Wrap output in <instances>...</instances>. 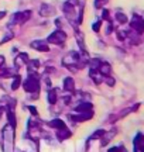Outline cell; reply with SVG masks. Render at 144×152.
Here are the masks:
<instances>
[{
	"mask_svg": "<svg viewBox=\"0 0 144 152\" xmlns=\"http://www.w3.org/2000/svg\"><path fill=\"white\" fill-rule=\"evenodd\" d=\"M21 85H23V89H24L27 93H34V94H37V93L40 92V82H38V77H37L35 73L28 76Z\"/></svg>",
	"mask_w": 144,
	"mask_h": 152,
	"instance_id": "obj_1",
	"label": "cell"
},
{
	"mask_svg": "<svg viewBox=\"0 0 144 152\" xmlns=\"http://www.w3.org/2000/svg\"><path fill=\"white\" fill-rule=\"evenodd\" d=\"M30 17H31V11L30 10H26V11H18V13H14L13 16H11L10 21H9V27H13V26H21L24 23L30 20Z\"/></svg>",
	"mask_w": 144,
	"mask_h": 152,
	"instance_id": "obj_2",
	"label": "cell"
},
{
	"mask_svg": "<svg viewBox=\"0 0 144 152\" xmlns=\"http://www.w3.org/2000/svg\"><path fill=\"white\" fill-rule=\"evenodd\" d=\"M67 41V33L62 30H55L52 34H50V37L47 38L48 44H55V45H61Z\"/></svg>",
	"mask_w": 144,
	"mask_h": 152,
	"instance_id": "obj_3",
	"label": "cell"
},
{
	"mask_svg": "<svg viewBox=\"0 0 144 152\" xmlns=\"http://www.w3.org/2000/svg\"><path fill=\"white\" fill-rule=\"evenodd\" d=\"M3 148H4V152H11V148H13V135H11L10 127L7 125L3 130Z\"/></svg>",
	"mask_w": 144,
	"mask_h": 152,
	"instance_id": "obj_4",
	"label": "cell"
},
{
	"mask_svg": "<svg viewBox=\"0 0 144 152\" xmlns=\"http://www.w3.org/2000/svg\"><path fill=\"white\" fill-rule=\"evenodd\" d=\"M69 120H72L73 123H83V121H88V120L93 118V111H85V113H76V114H71L68 115Z\"/></svg>",
	"mask_w": 144,
	"mask_h": 152,
	"instance_id": "obj_5",
	"label": "cell"
},
{
	"mask_svg": "<svg viewBox=\"0 0 144 152\" xmlns=\"http://www.w3.org/2000/svg\"><path fill=\"white\" fill-rule=\"evenodd\" d=\"M75 6H72L69 1H65L64 3V7H62V10H64V13H65V16H67V18L69 20V21L75 26V18H76V13H75Z\"/></svg>",
	"mask_w": 144,
	"mask_h": 152,
	"instance_id": "obj_6",
	"label": "cell"
},
{
	"mask_svg": "<svg viewBox=\"0 0 144 152\" xmlns=\"http://www.w3.org/2000/svg\"><path fill=\"white\" fill-rule=\"evenodd\" d=\"M130 26H132V28H133L137 34H143L144 33V20L140 16H137V14H134L133 16V20H132V23H130Z\"/></svg>",
	"mask_w": 144,
	"mask_h": 152,
	"instance_id": "obj_7",
	"label": "cell"
},
{
	"mask_svg": "<svg viewBox=\"0 0 144 152\" xmlns=\"http://www.w3.org/2000/svg\"><path fill=\"white\" fill-rule=\"evenodd\" d=\"M30 47L35 51H40V52H48L50 51V47H48V42L44 41V39H35L30 44Z\"/></svg>",
	"mask_w": 144,
	"mask_h": 152,
	"instance_id": "obj_8",
	"label": "cell"
},
{
	"mask_svg": "<svg viewBox=\"0 0 144 152\" xmlns=\"http://www.w3.org/2000/svg\"><path fill=\"white\" fill-rule=\"evenodd\" d=\"M54 14H55V7L54 6L47 4V3L41 4V7H40V16L50 17V16H54Z\"/></svg>",
	"mask_w": 144,
	"mask_h": 152,
	"instance_id": "obj_9",
	"label": "cell"
},
{
	"mask_svg": "<svg viewBox=\"0 0 144 152\" xmlns=\"http://www.w3.org/2000/svg\"><path fill=\"white\" fill-rule=\"evenodd\" d=\"M28 61H30V56H28L26 52H21V54H18L16 56V59H14V66H16L17 69H20L21 66L27 65Z\"/></svg>",
	"mask_w": 144,
	"mask_h": 152,
	"instance_id": "obj_10",
	"label": "cell"
},
{
	"mask_svg": "<svg viewBox=\"0 0 144 152\" xmlns=\"http://www.w3.org/2000/svg\"><path fill=\"white\" fill-rule=\"evenodd\" d=\"M64 90L67 93H73L75 92V80L72 77H65L64 79Z\"/></svg>",
	"mask_w": 144,
	"mask_h": 152,
	"instance_id": "obj_11",
	"label": "cell"
},
{
	"mask_svg": "<svg viewBox=\"0 0 144 152\" xmlns=\"http://www.w3.org/2000/svg\"><path fill=\"white\" fill-rule=\"evenodd\" d=\"M57 140H60V141H65L68 138H71L72 132L68 128H62V130H57Z\"/></svg>",
	"mask_w": 144,
	"mask_h": 152,
	"instance_id": "obj_12",
	"label": "cell"
},
{
	"mask_svg": "<svg viewBox=\"0 0 144 152\" xmlns=\"http://www.w3.org/2000/svg\"><path fill=\"white\" fill-rule=\"evenodd\" d=\"M89 77H90L96 85H99L100 82L103 80V75H102L98 69H90V72H89Z\"/></svg>",
	"mask_w": 144,
	"mask_h": 152,
	"instance_id": "obj_13",
	"label": "cell"
},
{
	"mask_svg": "<svg viewBox=\"0 0 144 152\" xmlns=\"http://www.w3.org/2000/svg\"><path fill=\"white\" fill-rule=\"evenodd\" d=\"M92 103H89V102H82V103H79L75 107V111L76 113H85V111H90L92 110Z\"/></svg>",
	"mask_w": 144,
	"mask_h": 152,
	"instance_id": "obj_14",
	"label": "cell"
},
{
	"mask_svg": "<svg viewBox=\"0 0 144 152\" xmlns=\"http://www.w3.org/2000/svg\"><path fill=\"white\" fill-rule=\"evenodd\" d=\"M38 68H40V62L37 59H30L27 62V71L30 75H33V73H35V72L38 71Z\"/></svg>",
	"mask_w": 144,
	"mask_h": 152,
	"instance_id": "obj_15",
	"label": "cell"
},
{
	"mask_svg": "<svg viewBox=\"0 0 144 152\" xmlns=\"http://www.w3.org/2000/svg\"><path fill=\"white\" fill-rule=\"evenodd\" d=\"M48 125H50L51 128H55V130H62V128H67V124H65L61 118H54L52 121H50V123H48Z\"/></svg>",
	"mask_w": 144,
	"mask_h": 152,
	"instance_id": "obj_16",
	"label": "cell"
},
{
	"mask_svg": "<svg viewBox=\"0 0 144 152\" xmlns=\"http://www.w3.org/2000/svg\"><path fill=\"white\" fill-rule=\"evenodd\" d=\"M98 71H99L100 73H102V75H103V76H105V77H106V76H110L112 66H110V64H107V62H102Z\"/></svg>",
	"mask_w": 144,
	"mask_h": 152,
	"instance_id": "obj_17",
	"label": "cell"
},
{
	"mask_svg": "<svg viewBox=\"0 0 144 152\" xmlns=\"http://www.w3.org/2000/svg\"><path fill=\"white\" fill-rule=\"evenodd\" d=\"M76 42L79 49H81V52H86V47H85V41H83V34L79 30L76 31Z\"/></svg>",
	"mask_w": 144,
	"mask_h": 152,
	"instance_id": "obj_18",
	"label": "cell"
},
{
	"mask_svg": "<svg viewBox=\"0 0 144 152\" xmlns=\"http://www.w3.org/2000/svg\"><path fill=\"white\" fill-rule=\"evenodd\" d=\"M58 100V90L57 89H51L48 92V103L50 104H55Z\"/></svg>",
	"mask_w": 144,
	"mask_h": 152,
	"instance_id": "obj_19",
	"label": "cell"
},
{
	"mask_svg": "<svg viewBox=\"0 0 144 152\" xmlns=\"http://www.w3.org/2000/svg\"><path fill=\"white\" fill-rule=\"evenodd\" d=\"M115 134H116V130L109 131V132H106V131H105L103 138H102V145H106V144H107V142H109L112 138H113V135H115Z\"/></svg>",
	"mask_w": 144,
	"mask_h": 152,
	"instance_id": "obj_20",
	"label": "cell"
},
{
	"mask_svg": "<svg viewBox=\"0 0 144 152\" xmlns=\"http://www.w3.org/2000/svg\"><path fill=\"white\" fill-rule=\"evenodd\" d=\"M16 76V72L13 69H0V77H13Z\"/></svg>",
	"mask_w": 144,
	"mask_h": 152,
	"instance_id": "obj_21",
	"label": "cell"
},
{
	"mask_svg": "<svg viewBox=\"0 0 144 152\" xmlns=\"http://www.w3.org/2000/svg\"><path fill=\"white\" fill-rule=\"evenodd\" d=\"M21 86V77L18 75L14 76V80H13V83H11V90H17L18 87Z\"/></svg>",
	"mask_w": 144,
	"mask_h": 152,
	"instance_id": "obj_22",
	"label": "cell"
},
{
	"mask_svg": "<svg viewBox=\"0 0 144 152\" xmlns=\"http://www.w3.org/2000/svg\"><path fill=\"white\" fill-rule=\"evenodd\" d=\"M102 61L100 59H89V68L90 69H99Z\"/></svg>",
	"mask_w": 144,
	"mask_h": 152,
	"instance_id": "obj_23",
	"label": "cell"
},
{
	"mask_svg": "<svg viewBox=\"0 0 144 152\" xmlns=\"http://www.w3.org/2000/svg\"><path fill=\"white\" fill-rule=\"evenodd\" d=\"M103 134H105V130H98L95 131L92 135L89 137V141H93V140H98V138H100V137H103Z\"/></svg>",
	"mask_w": 144,
	"mask_h": 152,
	"instance_id": "obj_24",
	"label": "cell"
},
{
	"mask_svg": "<svg viewBox=\"0 0 144 152\" xmlns=\"http://www.w3.org/2000/svg\"><path fill=\"white\" fill-rule=\"evenodd\" d=\"M116 20L120 23V24H126L129 18H127V16H126V14H123V13H117V14H116Z\"/></svg>",
	"mask_w": 144,
	"mask_h": 152,
	"instance_id": "obj_25",
	"label": "cell"
},
{
	"mask_svg": "<svg viewBox=\"0 0 144 152\" xmlns=\"http://www.w3.org/2000/svg\"><path fill=\"white\" fill-rule=\"evenodd\" d=\"M127 37H129V33H127V31H122V30H120V31H117V38H119L120 41L126 39Z\"/></svg>",
	"mask_w": 144,
	"mask_h": 152,
	"instance_id": "obj_26",
	"label": "cell"
},
{
	"mask_svg": "<svg viewBox=\"0 0 144 152\" xmlns=\"http://www.w3.org/2000/svg\"><path fill=\"white\" fill-rule=\"evenodd\" d=\"M107 1H109V0H95V7H96V9H100V7H103L105 4H107Z\"/></svg>",
	"mask_w": 144,
	"mask_h": 152,
	"instance_id": "obj_27",
	"label": "cell"
},
{
	"mask_svg": "<svg viewBox=\"0 0 144 152\" xmlns=\"http://www.w3.org/2000/svg\"><path fill=\"white\" fill-rule=\"evenodd\" d=\"M102 20H107V21L110 23L112 20H110V13H109V10H103V13H102Z\"/></svg>",
	"mask_w": 144,
	"mask_h": 152,
	"instance_id": "obj_28",
	"label": "cell"
},
{
	"mask_svg": "<svg viewBox=\"0 0 144 152\" xmlns=\"http://www.w3.org/2000/svg\"><path fill=\"white\" fill-rule=\"evenodd\" d=\"M100 27H102V20H99V21L93 23V26H92V30H93L95 33H98V31L100 30Z\"/></svg>",
	"mask_w": 144,
	"mask_h": 152,
	"instance_id": "obj_29",
	"label": "cell"
},
{
	"mask_svg": "<svg viewBox=\"0 0 144 152\" xmlns=\"http://www.w3.org/2000/svg\"><path fill=\"white\" fill-rule=\"evenodd\" d=\"M11 38H13V33H7V34L4 35V38H3V39L0 41V44H4V42H7V41H10Z\"/></svg>",
	"mask_w": 144,
	"mask_h": 152,
	"instance_id": "obj_30",
	"label": "cell"
},
{
	"mask_svg": "<svg viewBox=\"0 0 144 152\" xmlns=\"http://www.w3.org/2000/svg\"><path fill=\"white\" fill-rule=\"evenodd\" d=\"M28 110H30V113L33 114L34 117H38V111H37V109L34 106H28Z\"/></svg>",
	"mask_w": 144,
	"mask_h": 152,
	"instance_id": "obj_31",
	"label": "cell"
},
{
	"mask_svg": "<svg viewBox=\"0 0 144 152\" xmlns=\"http://www.w3.org/2000/svg\"><path fill=\"white\" fill-rule=\"evenodd\" d=\"M106 83H107L109 86H115V79L110 77V76H106Z\"/></svg>",
	"mask_w": 144,
	"mask_h": 152,
	"instance_id": "obj_32",
	"label": "cell"
},
{
	"mask_svg": "<svg viewBox=\"0 0 144 152\" xmlns=\"http://www.w3.org/2000/svg\"><path fill=\"white\" fill-rule=\"evenodd\" d=\"M62 100H64V103L65 104H69L71 103V94H65V96L62 97Z\"/></svg>",
	"mask_w": 144,
	"mask_h": 152,
	"instance_id": "obj_33",
	"label": "cell"
},
{
	"mask_svg": "<svg viewBox=\"0 0 144 152\" xmlns=\"http://www.w3.org/2000/svg\"><path fill=\"white\" fill-rule=\"evenodd\" d=\"M113 31V24H112V21L109 23V26H107V28H106V35H109V34Z\"/></svg>",
	"mask_w": 144,
	"mask_h": 152,
	"instance_id": "obj_34",
	"label": "cell"
},
{
	"mask_svg": "<svg viewBox=\"0 0 144 152\" xmlns=\"http://www.w3.org/2000/svg\"><path fill=\"white\" fill-rule=\"evenodd\" d=\"M3 65H4V56H3V55H0V68H1Z\"/></svg>",
	"mask_w": 144,
	"mask_h": 152,
	"instance_id": "obj_35",
	"label": "cell"
},
{
	"mask_svg": "<svg viewBox=\"0 0 144 152\" xmlns=\"http://www.w3.org/2000/svg\"><path fill=\"white\" fill-rule=\"evenodd\" d=\"M45 85H47V86H48V87L51 86V82H50V79H45Z\"/></svg>",
	"mask_w": 144,
	"mask_h": 152,
	"instance_id": "obj_36",
	"label": "cell"
},
{
	"mask_svg": "<svg viewBox=\"0 0 144 152\" xmlns=\"http://www.w3.org/2000/svg\"><path fill=\"white\" fill-rule=\"evenodd\" d=\"M6 16V11H0V18H3Z\"/></svg>",
	"mask_w": 144,
	"mask_h": 152,
	"instance_id": "obj_37",
	"label": "cell"
},
{
	"mask_svg": "<svg viewBox=\"0 0 144 152\" xmlns=\"http://www.w3.org/2000/svg\"><path fill=\"white\" fill-rule=\"evenodd\" d=\"M1 114H3V106H0V118H1Z\"/></svg>",
	"mask_w": 144,
	"mask_h": 152,
	"instance_id": "obj_38",
	"label": "cell"
}]
</instances>
